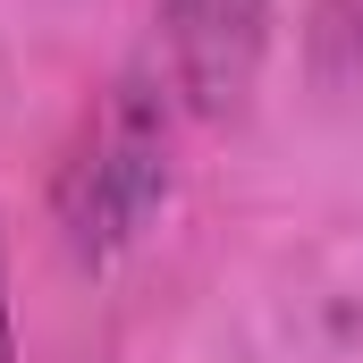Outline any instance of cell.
Masks as SVG:
<instances>
[{
    "label": "cell",
    "instance_id": "1",
    "mask_svg": "<svg viewBox=\"0 0 363 363\" xmlns=\"http://www.w3.org/2000/svg\"><path fill=\"white\" fill-rule=\"evenodd\" d=\"M161 194H169V101H152L144 85L101 93L85 144L60 169V220L77 254H118L127 237H144Z\"/></svg>",
    "mask_w": 363,
    "mask_h": 363
},
{
    "label": "cell",
    "instance_id": "2",
    "mask_svg": "<svg viewBox=\"0 0 363 363\" xmlns=\"http://www.w3.org/2000/svg\"><path fill=\"white\" fill-rule=\"evenodd\" d=\"M271 60V0H161L169 93L203 118H237Z\"/></svg>",
    "mask_w": 363,
    "mask_h": 363
},
{
    "label": "cell",
    "instance_id": "3",
    "mask_svg": "<svg viewBox=\"0 0 363 363\" xmlns=\"http://www.w3.org/2000/svg\"><path fill=\"white\" fill-rule=\"evenodd\" d=\"M0 363H17V304H9V237H0Z\"/></svg>",
    "mask_w": 363,
    "mask_h": 363
}]
</instances>
